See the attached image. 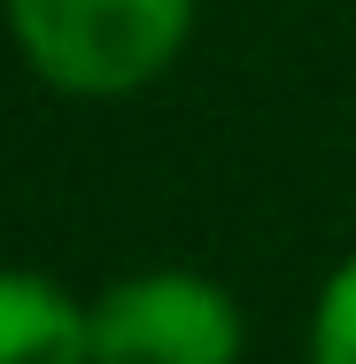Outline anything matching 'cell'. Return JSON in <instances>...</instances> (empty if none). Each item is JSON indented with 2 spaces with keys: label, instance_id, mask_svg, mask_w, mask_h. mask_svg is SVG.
Instances as JSON below:
<instances>
[{
  "label": "cell",
  "instance_id": "6da1fadb",
  "mask_svg": "<svg viewBox=\"0 0 356 364\" xmlns=\"http://www.w3.org/2000/svg\"><path fill=\"white\" fill-rule=\"evenodd\" d=\"M194 0H8L16 47L63 93H132L186 39Z\"/></svg>",
  "mask_w": 356,
  "mask_h": 364
},
{
  "label": "cell",
  "instance_id": "3957f363",
  "mask_svg": "<svg viewBox=\"0 0 356 364\" xmlns=\"http://www.w3.org/2000/svg\"><path fill=\"white\" fill-rule=\"evenodd\" d=\"M0 364H93V318L55 279L0 272Z\"/></svg>",
  "mask_w": 356,
  "mask_h": 364
},
{
  "label": "cell",
  "instance_id": "7a4b0ae2",
  "mask_svg": "<svg viewBox=\"0 0 356 364\" xmlns=\"http://www.w3.org/2000/svg\"><path fill=\"white\" fill-rule=\"evenodd\" d=\"M93 364H240V310L194 272H140L93 302Z\"/></svg>",
  "mask_w": 356,
  "mask_h": 364
},
{
  "label": "cell",
  "instance_id": "277c9868",
  "mask_svg": "<svg viewBox=\"0 0 356 364\" xmlns=\"http://www.w3.org/2000/svg\"><path fill=\"white\" fill-rule=\"evenodd\" d=\"M310 364H356V264L325 279L318 302V333H310Z\"/></svg>",
  "mask_w": 356,
  "mask_h": 364
}]
</instances>
